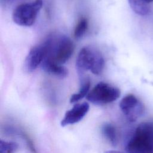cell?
<instances>
[{
  "label": "cell",
  "mask_w": 153,
  "mask_h": 153,
  "mask_svg": "<svg viewBox=\"0 0 153 153\" xmlns=\"http://www.w3.org/2000/svg\"><path fill=\"white\" fill-rule=\"evenodd\" d=\"M46 56L59 65L66 62L72 56L74 45L71 39L65 35L52 34L43 42Z\"/></svg>",
  "instance_id": "cell-1"
},
{
  "label": "cell",
  "mask_w": 153,
  "mask_h": 153,
  "mask_svg": "<svg viewBox=\"0 0 153 153\" xmlns=\"http://www.w3.org/2000/svg\"><path fill=\"white\" fill-rule=\"evenodd\" d=\"M127 153H153V123L140 124L126 145Z\"/></svg>",
  "instance_id": "cell-2"
},
{
  "label": "cell",
  "mask_w": 153,
  "mask_h": 153,
  "mask_svg": "<svg viewBox=\"0 0 153 153\" xmlns=\"http://www.w3.org/2000/svg\"><path fill=\"white\" fill-rule=\"evenodd\" d=\"M76 68L79 77L84 76V72L87 71L99 75L104 68V59L98 50L90 47H85L78 53Z\"/></svg>",
  "instance_id": "cell-3"
},
{
  "label": "cell",
  "mask_w": 153,
  "mask_h": 153,
  "mask_svg": "<svg viewBox=\"0 0 153 153\" xmlns=\"http://www.w3.org/2000/svg\"><path fill=\"white\" fill-rule=\"evenodd\" d=\"M42 6V0H35L30 3L18 5L13 13V20L15 23L22 26H32Z\"/></svg>",
  "instance_id": "cell-4"
},
{
  "label": "cell",
  "mask_w": 153,
  "mask_h": 153,
  "mask_svg": "<svg viewBox=\"0 0 153 153\" xmlns=\"http://www.w3.org/2000/svg\"><path fill=\"white\" fill-rule=\"evenodd\" d=\"M120 96V90L106 82H100L88 93L87 99L96 105H103L112 102Z\"/></svg>",
  "instance_id": "cell-5"
},
{
  "label": "cell",
  "mask_w": 153,
  "mask_h": 153,
  "mask_svg": "<svg viewBox=\"0 0 153 153\" xmlns=\"http://www.w3.org/2000/svg\"><path fill=\"white\" fill-rule=\"evenodd\" d=\"M120 108L130 122L136 121L145 111L144 105L133 94H128L124 97L120 103Z\"/></svg>",
  "instance_id": "cell-6"
},
{
  "label": "cell",
  "mask_w": 153,
  "mask_h": 153,
  "mask_svg": "<svg viewBox=\"0 0 153 153\" xmlns=\"http://www.w3.org/2000/svg\"><path fill=\"white\" fill-rule=\"evenodd\" d=\"M45 56L46 50L43 43L33 47L25 60L24 68L25 71L27 72H32L35 71L38 65L42 63Z\"/></svg>",
  "instance_id": "cell-7"
},
{
  "label": "cell",
  "mask_w": 153,
  "mask_h": 153,
  "mask_svg": "<svg viewBox=\"0 0 153 153\" xmlns=\"http://www.w3.org/2000/svg\"><path fill=\"white\" fill-rule=\"evenodd\" d=\"M89 110V105L87 102L75 104L71 109L68 111L61 121V126L73 124L81 121Z\"/></svg>",
  "instance_id": "cell-8"
},
{
  "label": "cell",
  "mask_w": 153,
  "mask_h": 153,
  "mask_svg": "<svg viewBox=\"0 0 153 153\" xmlns=\"http://www.w3.org/2000/svg\"><path fill=\"white\" fill-rule=\"evenodd\" d=\"M41 65L42 70L50 75L61 79L68 76V71L65 66L57 63L48 57H45Z\"/></svg>",
  "instance_id": "cell-9"
},
{
  "label": "cell",
  "mask_w": 153,
  "mask_h": 153,
  "mask_svg": "<svg viewBox=\"0 0 153 153\" xmlns=\"http://www.w3.org/2000/svg\"><path fill=\"white\" fill-rule=\"evenodd\" d=\"M80 88L79 91L76 93L73 94L70 98V103H73L78 102V100L82 99L89 93V89L90 87V80L89 78H85V76L80 77Z\"/></svg>",
  "instance_id": "cell-10"
},
{
  "label": "cell",
  "mask_w": 153,
  "mask_h": 153,
  "mask_svg": "<svg viewBox=\"0 0 153 153\" xmlns=\"http://www.w3.org/2000/svg\"><path fill=\"white\" fill-rule=\"evenodd\" d=\"M128 1L133 11L139 15L145 16L150 11L149 3L142 0H128Z\"/></svg>",
  "instance_id": "cell-11"
},
{
  "label": "cell",
  "mask_w": 153,
  "mask_h": 153,
  "mask_svg": "<svg viewBox=\"0 0 153 153\" xmlns=\"http://www.w3.org/2000/svg\"><path fill=\"white\" fill-rule=\"evenodd\" d=\"M102 132L105 137L112 145L117 143V134L115 127L109 123L105 124L102 127Z\"/></svg>",
  "instance_id": "cell-12"
},
{
  "label": "cell",
  "mask_w": 153,
  "mask_h": 153,
  "mask_svg": "<svg viewBox=\"0 0 153 153\" xmlns=\"http://www.w3.org/2000/svg\"><path fill=\"white\" fill-rule=\"evenodd\" d=\"M88 27V22L87 19L82 17L78 22L75 29H74V36L75 38L78 39L82 37Z\"/></svg>",
  "instance_id": "cell-13"
},
{
  "label": "cell",
  "mask_w": 153,
  "mask_h": 153,
  "mask_svg": "<svg viewBox=\"0 0 153 153\" xmlns=\"http://www.w3.org/2000/svg\"><path fill=\"white\" fill-rule=\"evenodd\" d=\"M19 149L18 145L13 142L0 140V153H15Z\"/></svg>",
  "instance_id": "cell-14"
},
{
  "label": "cell",
  "mask_w": 153,
  "mask_h": 153,
  "mask_svg": "<svg viewBox=\"0 0 153 153\" xmlns=\"http://www.w3.org/2000/svg\"><path fill=\"white\" fill-rule=\"evenodd\" d=\"M105 153H123V152L120 151H117V150H109V151H106Z\"/></svg>",
  "instance_id": "cell-15"
},
{
  "label": "cell",
  "mask_w": 153,
  "mask_h": 153,
  "mask_svg": "<svg viewBox=\"0 0 153 153\" xmlns=\"http://www.w3.org/2000/svg\"><path fill=\"white\" fill-rule=\"evenodd\" d=\"M2 2H4L5 4H8V3H11L13 1H14V0H1Z\"/></svg>",
  "instance_id": "cell-16"
},
{
  "label": "cell",
  "mask_w": 153,
  "mask_h": 153,
  "mask_svg": "<svg viewBox=\"0 0 153 153\" xmlns=\"http://www.w3.org/2000/svg\"><path fill=\"white\" fill-rule=\"evenodd\" d=\"M142 1H145L146 2H147V3H149L151 2H153V0H142Z\"/></svg>",
  "instance_id": "cell-17"
}]
</instances>
